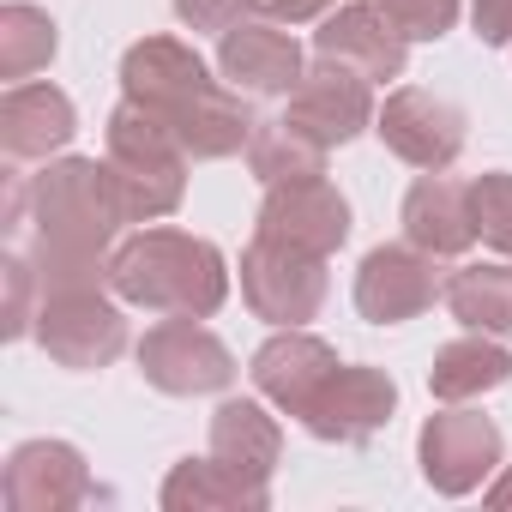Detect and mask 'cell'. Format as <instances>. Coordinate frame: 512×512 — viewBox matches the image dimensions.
<instances>
[{"instance_id": "17", "label": "cell", "mask_w": 512, "mask_h": 512, "mask_svg": "<svg viewBox=\"0 0 512 512\" xmlns=\"http://www.w3.org/2000/svg\"><path fill=\"white\" fill-rule=\"evenodd\" d=\"M404 241H416L434 260H458L476 241V217H470V187L446 181L440 169H422L416 187L404 193Z\"/></svg>"}, {"instance_id": "8", "label": "cell", "mask_w": 512, "mask_h": 512, "mask_svg": "<svg viewBox=\"0 0 512 512\" xmlns=\"http://www.w3.org/2000/svg\"><path fill=\"white\" fill-rule=\"evenodd\" d=\"M253 235L302 247V253H326V260H332V253L344 247V235H350V199L326 175L278 181V187H266V205H260Z\"/></svg>"}, {"instance_id": "27", "label": "cell", "mask_w": 512, "mask_h": 512, "mask_svg": "<svg viewBox=\"0 0 512 512\" xmlns=\"http://www.w3.org/2000/svg\"><path fill=\"white\" fill-rule=\"evenodd\" d=\"M380 7L410 43H434L458 25V0H380Z\"/></svg>"}, {"instance_id": "20", "label": "cell", "mask_w": 512, "mask_h": 512, "mask_svg": "<svg viewBox=\"0 0 512 512\" xmlns=\"http://www.w3.org/2000/svg\"><path fill=\"white\" fill-rule=\"evenodd\" d=\"M278 452H284V434H278V422L253 398L217 404V416H211V458L223 470H235L241 482H260L266 488L272 470H278Z\"/></svg>"}, {"instance_id": "6", "label": "cell", "mask_w": 512, "mask_h": 512, "mask_svg": "<svg viewBox=\"0 0 512 512\" xmlns=\"http://www.w3.org/2000/svg\"><path fill=\"white\" fill-rule=\"evenodd\" d=\"M241 296L272 326L314 320L326 302V253H302V247L253 235V247L241 253Z\"/></svg>"}, {"instance_id": "7", "label": "cell", "mask_w": 512, "mask_h": 512, "mask_svg": "<svg viewBox=\"0 0 512 512\" xmlns=\"http://www.w3.org/2000/svg\"><path fill=\"white\" fill-rule=\"evenodd\" d=\"M139 374L169 398H199V392H223L235 380V356L223 350V338L193 326V314H175V320L145 332Z\"/></svg>"}, {"instance_id": "11", "label": "cell", "mask_w": 512, "mask_h": 512, "mask_svg": "<svg viewBox=\"0 0 512 512\" xmlns=\"http://www.w3.org/2000/svg\"><path fill=\"white\" fill-rule=\"evenodd\" d=\"M374 133L386 139L392 157H404L410 169H446L458 151H464V115L434 97V91H392L380 109H374Z\"/></svg>"}, {"instance_id": "23", "label": "cell", "mask_w": 512, "mask_h": 512, "mask_svg": "<svg viewBox=\"0 0 512 512\" xmlns=\"http://www.w3.org/2000/svg\"><path fill=\"white\" fill-rule=\"evenodd\" d=\"M446 308L470 332L512 338V266H464V272H452Z\"/></svg>"}, {"instance_id": "24", "label": "cell", "mask_w": 512, "mask_h": 512, "mask_svg": "<svg viewBox=\"0 0 512 512\" xmlns=\"http://www.w3.org/2000/svg\"><path fill=\"white\" fill-rule=\"evenodd\" d=\"M247 163H253V175H260L266 187H278V181H308V175H326V145L302 139L284 115H272V121H253Z\"/></svg>"}, {"instance_id": "12", "label": "cell", "mask_w": 512, "mask_h": 512, "mask_svg": "<svg viewBox=\"0 0 512 512\" xmlns=\"http://www.w3.org/2000/svg\"><path fill=\"white\" fill-rule=\"evenodd\" d=\"M284 121H290L302 139H314V145L332 151V145H350V139L374 121V91H368L362 73H350V67H338V61H320V67L302 73V85L290 91Z\"/></svg>"}, {"instance_id": "9", "label": "cell", "mask_w": 512, "mask_h": 512, "mask_svg": "<svg viewBox=\"0 0 512 512\" xmlns=\"http://www.w3.org/2000/svg\"><path fill=\"white\" fill-rule=\"evenodd\" d=\"M392 410H398L392 374H380V368H344V362H338V368L326 374V386L308 398L302 428H308L314 440L362 446V440H374V434L392 422Z\"/></svg>"}, {"instance_id": "16", "label": "cell", "mask_w": 512, "mask_h": 512, "mask_svg": "<svg viewBox=\"0 0 512 512\" xmlns=\"http://www.w3.org/2000/svg\"><path fill=\"white\" fill-rule=\"evenodd\" d=\"M97 500L85 458L67 440H25L7 464V506L13 512H67Z\"/></svg>"}, {"instance_id": "19", "label": "cell", "mask_w": 512, "mask_h": 512, "mask_svg": "<svg viewBox=\"0 0 512 512\" xmlns=\"http://www.w3.org/2000/svg\"><path fill=\"white\" fill-rule=\"evenodd\" d=\"M73 127H79L73 103L55 85H13L7 97H0V151H7L13 163L61 151L73 139Z\"/></svg>"}, {"instance_id": "32", "label": "cell", "mask_w": 512, "mask_h": 512, "mask_svg": "<svg viewBox=\"0 0 512 512\" xmlns=\"http://www.w3.org/2000/svg\"><path fill=\"white\" fill-rule=\"evenodd\" d=\"M488 506H512V464H506V476L488 488Z\"/></svg>"}, {"instance_id": "28", "label": "cell", "mask_w": 512, "mask_h": 512, "mask_svg": "<svg viewBox=\"0 0 512 512\" xmlns=\"http://www.w3.org/2000/svg\"><path fill=\"white\" fill-rule=\"evenodd\" d=\"M31 284H37V266L25 260V253H13L7 260V338H25L31 332Z\"/></svg>"}, {"instance_id": "2", "label": "cell", "mask_w": 512, "mask_h": 512, "mask_svg": "<svg viewBox=\"0 0 512 512\" xmlns=\"http://www.w3.org/2000/svg\"><path fill=\"white\" fill-rule=\"evenodd\" d=\"M109 290L145 314H217L229 296V266L223 253L187 229H139L133 241L115 247L109 260Z\"/></svg>"}, {"instance_id": "4", "label": "cell", "mask_w": 512, "mask_h": 512, "mask_svg": "<svg viewBox=\"0 0 512 512\" xmlns=\"http://www.w3.org/2000/svg\"><path fill=\"white\" fill-rule=\"evenodd\" d=\"M103 163H109L133 223L169 217L187 193V145L175 139V127L157 109H145L133 97L109 115V157Z\"/></svg>"}, {"instance_id": "5", "label": "cell", "mask_w": 512, "mask_h": 512, "mask_svg": "<svg viewBox=\"0 0 512 512\" xmlns=\"http://www.w3.org/2000/svg\"><path fill=\"white\" fill-rule=\"evenodd\" d=\"M109 278H49L43 308H37V344L61 362V368H109L127 350V320L121 308L103 296Z\"/></svg>"}, {"instance_id": "21", "label": "cell", "mask_w": 512, "mask_h": 512, "mask_svg": "<svg viewBox=\"0 0 512 512\" xmlns=\"http://www.w3.org/2000/svg\"><path fill=\"white\" fill-rule=\"evenodd\" d=\"M163 506L169 512H223V506L266 512V488L260 482H241L217 458H181L169 470V482H163Z\"/></svg>"}, {"instance_id": "26", "label": "cell", "mask_w": 512, "mask_h": 512, "mask_svg": "<svg viewBox=\"0 0 512 512\" xmlns=\"http://www.w3.org/2000/svg\"><path fill=\"white\" fill-rule=\"evenodd\" d=\"M470 217H476V235L512 260V175L506 169L470 181Z\"/></svg>"}, {"instance_id": "31", "label": "cell", "mask_w": 512, "mask_h": 512, "mask_svg": "<svg viewBox=\"0 0 512 512\" xmlns=\"http://www.w3.org/2000/svg\"><path fill=\"white\" fill-rule=\"evenodd\" d=\"M332 7H338V0H260V13L278 19V25H308V19H320Z\"/></svg>"}, {"instance_id": "14", "label": "cell", "mask_w": 512, "mask_h": 512, "mask_svg": "<svg viewBox=\"0 0 512 512\" xmlns=\"http://www.w3.org/2000/svg\"><path fill=\"white\" fill-rule=\"evenodd\" d=\"M434 290H440L434 253H422L416 241H404V247H374L368 260H362V272H356V308H362V320H374V326H404V320H416L422 308H434Z\"/></svg>"}, {"instance_id": "15", "label": "cell", "mask_w": 512, "mask_h": 512, "mask_svg": "<svg viewBox=\"0 0 512 512\" xmlns=\"http://www.w3.org/2000/svg\"><path fill=\"white\" fill-rule=\"evenodd\" d=\"M404 43L410 37L386 19V7H338L314 31V55L362 73L368 85H386V79L404 73Z\"/></svg>"}, {"instance_id": "30", "label": "cell", "mask_w": 512, "mask_h": 512, "mask_svg": "<svg viewBox=\"0 0 512 512\" xmlns=\"http://www.w3.org/2000/svg\"><path fill=\"white\" fill-rule=\"evenodd\" d=\"M470 25L482 43H512V0H470Z\"/></svg>"}, {"instance_id": "25", "label": "cell", "mask_w": 512, "mask_h": 512, "mask_svg": "<svg viewBox=\"0 0 512 512\" xmlns=\"http://www.w3.org/2000/svg\"><path fill=\"white\" fill-rule=\"evenodd\" d=\"M55 55V19L25 7V0H13L7 13H0V79L25 85L37 67H49Z\"/></svg>"}, {"instance_id": "29", "label": "cell", "mask_w": 512, "mask_h": 512, "mask_svg": "<svg viewBox=\"0 0 512 512\" xmlns=\"http://www.w3.org/2000/svg\"><path fill=\"white\" fill-rule=\"evenodd\" d=\"M175 13H181L193 31H229V25H241L247 13H260V0H175Z\"/></svg>"}, {"instance_id": "22", "label": "cell", "mask_w": 512, "mask_h": 512, "mask_svg": "<svg viewBox=\"0 0 512 512\" xmlns=\"http://www.w3.org/2000/svg\"><path fill=\"white\" fill-rule=\"evenodd\" d=\"M506 380H512V356L494 338H458L428 368V386H434L440 404H470V398H482V392H494Z\"/></svg>"}, {"instance_id": "10", "label": "cell", "mask_w": 512, "mask_h": 512, "mask_svg": "<svg viewBox=\"0 0 512 512\" xmlns=\"http://www.w3.org/2000/svg\"><path fill=\"white\" fill-rule=\"evenodd\" d=\"M422 476L434 494H470L488 470H500V428L476 410H440L422 422Z\"/></svg>"}, {"instance_id": "3", "label": "cell", "mask_w": 512, "mask_h": 512, "mask_svg": "<svg viewBox=\"0 0 512 512\" xmlns=\"http://www.w3.org/2000/svg\"><path fill=\"white\" fill-rule=\"evenodd\" d=\"M31 223H37V247H31L37 260H103L115 229L133 217L121 205L109 163L67 157L31 181Z\"/></svg>"}, {"instance_id": "13", "label": "cell", "mask_w": 512, "mask_h": 512, "mask_svg": "<svg viewBox=\"0 0 512 512\" xmlns=\"http://www.w3.org/2000/svg\"><path fill=\"white\" fill-rule=\"evenodd\" d=\"M217 67L235 91L247 97H290L302 85V43L278 19H241L217 43Z\"/></svg>"}, {"instance_id": "1", "label": "cell", "mask_w": 512, "mask_h": 512, "mask_svg": "<svg viewBox=\"0 0 512 512\" xmlns=\"http://www.w3.org/2000/svg\"><path fill=\"white\" fill-rule=\"evenodd\" d=\"M121 91L133 97V103H145V109H157L169 127H175V139L187 145V157H235L247 139H253V115H247V91H223L211 73H205V61L187 49V43H175V37H145V43H133L127 49V61H121Z\"/></svg>"}, {"instance_id": "18", "label": "cell", "mask_w": 512, "mask_h": 512, "mask_svg": "<svg viewBox=\"0 0 512 512\" xmlns=\"http://www.w3.org/2000/svg\"><path fill=\"white\" fill-rule=\"evenodd\" d=\"M338 368V356H332V344H320V338H308V332H296V326H284L260 356H253V386H260V398H272L278 410H290V416H302L308 410V398L326 386V374Z\"/></svg>"}]
</instances>
